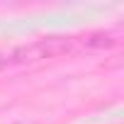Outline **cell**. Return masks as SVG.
Listing matches in <instances>:
<instances>
[{
  "label": "cell",
  "instance_id": "cell-1",
  "mask_svg": "<svg viewBox=\"0 0 124 124\" xmlns=\"http://www.w3.org/2000/svg\"><path fill=\"white\" fill-rule=\"evenodd\" d=\"M71 51H73V39L71 37H46V39H39L34 44L17 46L10 54L0 56V68L10 66V63H20V66L39 63L44 58H56V56H63V54H71Z\"/></svg>",
  "mask_w": 124,
  "mask_h": 124
},
{
  "label": "cell",
  "instance_id": "cell-2",
  "mask_svg": "<svg viewBox=\"0 0 124 124\" xmlns=\"http://www.w3.org/2000/svg\"><path fill=\"white\" fill-rule=\"evenodd\" d=\"M114 44H117L114 37H112V34H105V32L90 34V37L85 39V46H90V49H112Z\"/></svg>",
  "mask_w": 124,
  "mask_h": 124
}]
</instances>
